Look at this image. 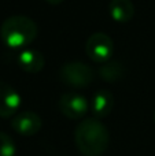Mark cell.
Returning <instances> with one entry per match:
<instances>
[{
  "mask_svg": "<svg viewBox=\"0 0 155 156\" xmlns=\"http://www.w3.org/2000/svg\"><path fill=\"white\" fill-rule=\"evenodd\" d=\"M89 103L82 94L76 92L63 93L59 99V110L69 119H80L87 114Z\"/></svg>",
  "mask_w": 155,
  "mask_h": 156,
  "instance_id": "cell-5",
  "label": "cell"
},
{
  "mask_svg": "<svg viewBox=\"0 0 155 156\" xmlns=\"http://www.w3.org/2000/svg\"><path fill=\"white\" fill-rule=\"evenodd\" d=\"M109 12L117 22H129L135 15V5L131 0H110Z\"/></svg>",
  "mask_w": 155,
  "mask_h": 156,
  "instance_id": "cell-10",
  "label": "cell"
},
{
  "mask_svg": "<svg viewBox=\"0 0 155 156\" xmlns=\"http://www.w3.org/2000/svg\"><path fill=\"white\" fill-rule=\"evenodd\" d=\"M45 2L51 3V4H60V3H62L63 0H45Z\"/></svg>",
  "mask_w": 155,
  "mask_h": 156,
  "instance_id": "cell-13",
  "label": "cell"
},
{
  "mask_svg": "<svg viewBox=\"0 0 155 156\" xmlns=\"http://www.w3.org/2000/svg\"><path fill=\"white\" fill-rule=\"evenodd\" d=\"M114 51V44L110 36L106 33L96 32L89 36L85 43V52L96 63H106L111 60V55Z\"/></svg>",
  "mask_w": 155,
  "mask_h": 156,
  "instance_id": "cell-4",
  "label": "cell"
},
{
  "mask_svg": "<svg viewBox=\"0 0 155 156\" xmlns=\"http://www.w3.org/2000/svg\"><path fill=\"white\" fill-rule=\"evenodd\" d=\"M99 76L107 82H115L120 81L125 76V67L118 60H109V62L100 65L99 67Z\"/></svg>",
  "mask_w": 155,
  "mask_h": 156,
  "instance_id": "cell-11",
  "label": "cell"
},
{
  "mask_svg": "<svg viewBox=\"0 0 155 156\" xmlns=\"http://www.w3.org/2000/svg\"><path fill=\"white\" fill-rule=\"evenodd\" d=\"M114 107V96L107 89H100L98 90L92 97L91 101V110L95 118H104L111 112Z\"/></svg>",
  "mask_w": 155,
  "mask_h": 156,
  "instance_id": "cell-8",
  "label": "cell"
},
{
  "mask_svg": "<svg viewBox=\"0 0 155 156\" xmlns=\"http://www.w3.org/2000/svg\"><path fill=\"white\" fill-rule=\"evenodd\" d=\"M0 36L10 48H22L32 43L37 36V23L25 15L8 16L0 27Z\"/></svg>",
  "mask_w": 155,
  "mask_h": 156,
  "instance_id": "cell-2",
  "label": "cell"
},
{
  "mask_svg": "<svg viewBox=\"0 0 155 156\" xmlns=\"http://www.w3.org/2000/svg\"><path fill=\"white\" fill-rule=\"evenodd\" d=\"M18 65L26 73H38L45 65L44 55L37 49H23L18 54Z\"/></svg>",
  "mask_w": 155,
  "mask_h": 156,
  "instance_id": "cell-9",
  "label": "cell"
},
{
  "mask_svg": "<svg viewBox=\"0 0 155 156\" xmlns=\"http://www.w3.org/2000/svg\"><path fill=\"white\" fill-rule=\"evenodd\" d=\"M22 99L13 85L0 81V116L10 118L14 116L21 107Z\"/></svg>",
  "mask_w": 155,
  "mask_h": 156,
  "instance_id": "cell-7",
  "label": "cell"
},
{
  "mask_svg": "<svg viewBox=\"0 0 155 156\" xmlns=\"http://www.w3.org/2000/svg\"><path fill=\"white\" fill-rule=\"evenodd\" d=\"M154 122H155V111H154Z\"/></svg>",
  "mask_w": 155,
  "mask_h": 156,
  "instance_id": "cell-14",
  "label": "cell"
},
{
  "mask_svg": "<svg viewBox=\"0 0 155 156\" xmlns=\"http://www.w3.org/2000/svg\"><path fill=\"white\" fill-rule=\"evenodd\" d=\"M15 144L8 134L0 132V156H14L15 155Z\"/></svg>",
  "mask_w": 155,
  "mask_h": 156,
  "instance_id": "cell-12",
  "label": "cell"
},
{
  "mask_svg": "<svg viewBox=\"0 0 155 156\" xmlns=\"http://www.w3.org/2000/svg\"><path fill=\"white\" fill-rule=\"evenodd\" d=\"M43 126L40 115L33 111H22V112L14 115L11 119V127L18 134L22 136H34L40 132Z\"/></svg>",
  "mask_w": 155,
  "mask_h": 156,
  "instance_id": "cell-6",
  "label": "cell"
},
{
  "mask_svg": "<svg viewBox=\"0 0 155 156\" xmlns=\"http://www.w3.org/2000/svg\"><path fill=\"white\" fill-rule=\"evenodd\" d=\"M59 78L71 88H85L95 80V71L91 66L80 60L67 62L60 67Z\"/></svg>",
  "mask_w": 155,
  "mask_h": 156,
  "instance_id": "cell-3",
  "label": "cell"
},
{
  "mask_svg": "<svg viewBox=\"0 0 155 156\" xmlns=\"http://www.w3.org/2000/svg\"><path fill=\"white\" fill-rule=\"evenodd\" d=\"M76 147L84 156H102L110 144V132L98 118H85L74 132Z\"/></svg>",
  "mask_w": 155,
  "mask_h": 156,
  "instance_id": "cell-1",
  "label": "cell"
}]
</instances>
